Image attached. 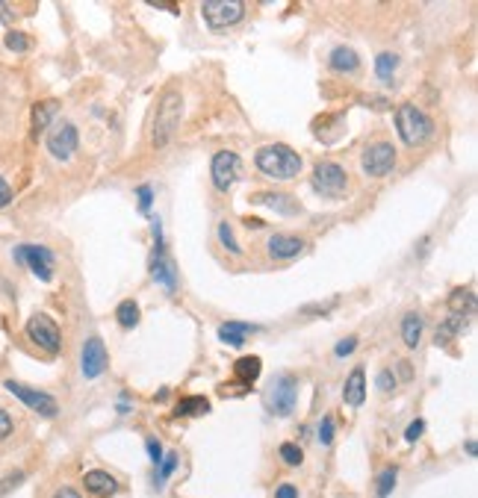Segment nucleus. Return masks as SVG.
Here are the masks:
<instances>
[{
  "mask_svg": "<svg viewBox=\"0 0 478 498\" xmlns=\"http://www.w3.org/2000/svg\"><path fill=\"white\" fill-rule=\"evenodd\" d=\"M80 145V133L71 121H59L47 133V151H51L56 159H68Z\"/></svg>",
  "mask_w": 478,
  "mask_h": 498,
  "instance_id": "nucleus-10",
  "label": "nucleus"
},
{
  "mask_svg": "<svg viewBox=\"0 0 478 498\" xmlns=\"http://www.w3.org/2000/svg\"><path fill=\"white\" fill-rule=\"evenodd\" d=\"M328 65H331V71H337V74H354L360 68V56L349 44H340L331 51V56H328Z\"/></svg>",
  "mask_w": 478,
  "mask_h": 498,
  "instance_id": "nucleus-18",
  "label": "nucleus"
},
{
  "mask_svg": "<svg viewBox=\"0 0 478 498\" xmlns=\"http://www.w3.org/2000/svg\"><path fill=\"white\" fill-rule=\"evenodd\" d=\"M251 204L272 207V209H277L281 215H295V212H299V204H295L292 198L284 195V192H257V195L251 198Z\"/></svg>",
  "mask_w": 478,
  "mask_h": 498,
  "instance_id": "nucleus-19",
  "label": "nucleus"
},
{
  "mask_svg": "<svg viewBox=\"0 0 478 498\" xmlns=\"http://www.w3.org/2000/svg\"><path fill=\"white\" fill-rule=\"evenodd\" d=\"M399 377H402V380L414 377V372H410V363H399Z\"/></svg>",
  "mask_w": 478,
  "mask_h": 498,
  "instance_id": "nucleus-45",
  "label": "nucleus"
},
{
  "mask_svg": "<svg viewBox=\"0 0 478 498\" xmlns=\"http://www.w3.org/2000/svg\"><path fill=\"white\" fill-rule=\"evenodd\" d=\"M151 277H154V284H160L166 292H177V272H174V262L166 257V251H162V248H154Z\"/></svg>",
  "mask_w": 478,
  "mask_h": 498,
  "instance_id": "nucleus-14",
  "label": "nucleus"
},
{
  "mask_svg": "<svg viewBox=\"0 0 478 498\" xmlns=\"http://www.w3.org/2000/svg\"><path fill=\"white\" fill-rule=\"evenodd\" d=\"M174 469H177V454L172 451V454H166V457L160 460V466H157V472H154V484H157V487H162Z\"/></svg>",
  "mask_w": 478,
  "mask_h": 498,
  "instance_id": "nucleus-30",
  "label": "nucleus"
},
{
  "mask_svg": "<svg viewBox=\"0 0 478 498\" xmlns=\"http://www.w3.org/2000/svg\"><path fill=\"white\" fill-rule=\"evenodd\" d=\"M275 498H299V487H295V484H281L275 490Z\"/></svg>",
  "mask_w": 478,
  "mask_h": 498,
  "instance_id": "nucleus-42",
  "label": "nucleus"
},
{
  "mask_svg": "<svg viewBox=\"0 0 478 498\" xmlns=\"http://www.w3.org/2000/svg\"><path fill=\"white\" fill-rule=\"evenodd\" d=\"M210 413V401L207 398H180L177 407H174V416H204Z\"/></svg>",
  "mask_w": 478,
  "mask_h": 498,
  "instance_id": "nucleus-25",
  "label": "nucleus"
},
{
  "mask_svg": "<svg viewBox=\"0 0 478 498\" xmlns=\"http://www.w3.org/2000/svg\"><path fill=\"white\" fill-rule=\"evenodd\" d=\"M475 451H478V445L470 439V442H467V454H470V457H475Z\"/></svg>",
  "mask_w": 478,
  "mask_h": 498,
  "instance_id": "nucleus-47",
  "label": "nucleus"
},
{
  "mask_svg": "<svg viewBox=\"0 0 478 498\" xmlns=\"http://www.w3.org/2000/svg\"><path fill=\"white\" fill-rule=\"evenodd\" d=\"M449 307H452V315H472V310H475V295H472V289H455L452 292V298H449Z\"/></svg>",
  "mask_w": 478,
  "mask_h": 498,
  "instance_id": "nucleus-23",
  "label": "nucleus"
},
{
  "mask_svg": "<svg viewBox=\"0 0 478 498\" xmlns=\"http://www.w3.org/2000/svg\"><path fill=\"white\" fill-rule=\"evenodd\" d=\"M201 15L210 30H227L245 18V4L242 0H204Z\"/></svg>",
  "mask_w": 478,
  "mask_h": 498,
  "instance_id": "nucleus-4",
  "label": "nucleus"
},
{
  "mask_svg": "<svg viewBox=\"0 0 478 498\" xmlns=\"http://www.w3.org/2000/svg\"><path fill=\"white\" fill-rule=\"evenodd\" d=\"M257 324H249V322H225L222 327H219V339L225 342V345H230V348H242L245 345V336L249 334H257Z\"/></svg>",
  "mask_w": 478,
  "mask_h": 498,
  "instance_id": "nucleus-17",
  "label": "nucleus"
},
{
  "mask_svg": "<svg viewBox=\"0 0 478 498\" xmlns=\"http://www.w3.org/2000/svg\"><path fill=\"white\" fill-rule=\"evenodd\" d=\"M12 427H15V422H12V416L9 413L0 407V439H6L9 434H12Z\"/></svg>",
  "mask_w": 478,
  "mask_h": 498,
  "instance_id": "nucleus-38",
  "label": "nucleus"
},
{
  "mask_svg": "<svg viewBox=\"0 0 478 498\" xmlns=\"http://www.w3.org/2000/svg\"><path fill=\"white\" fill-rule=\"evenodd\" d=\"M15 260L30 265V272L36 274L42 284H51L54 280V251L44 245H21L15 248Z\"/></svg>",
  "mask_w": 478,
  "mask_h": 498,
  "instance_id": "nucleus-7",
  "label": "nucleus"
},
{
  "mask_svg": "<svg viewBox=\"0 0 478 498\" xmlns=\"http://www.w3.org/2000/svg\"><path fill=\"white\" fill-rule=\"evenodd\" d=\"M375 384H378V389H381L384 395H390V392L395 389V375H393L390 369H384L381 375H378V380H375Z\"/></svg>",
  "mask_w": 478,
  "mask_h": 498,
  "instance_id": "nucleus-36",
  "label": "nucleus"
},
{
  "mask_svg": "<svg viewBox=\"0 0 478 498\" xmlns=\"http://www.w3.org/2000/svg\"><path fill=\"white\" fill-rule=\"evenodd\" d=\"M54 498H83L74 487H62V490H56V495Z\"/></svg>",
  "mask_w": 478,
  "mask_h": 498,
  "instance_id": "nucleus-44",
  "label": "nucleus"
},
{
  "mask_svg": "<svg viewBox=\"0 0 478 498\" xmlns=\"http://www.w3.org/2000/svg\"><path fill=\"white\" fill-rule=\"evenodd\" d=\"M6 47L15 51V54H24L30 47V39L24 36V32H6Z\"/></svg>",
  "mask_w": 478,
  "mask_h": 498,
  "instance_id": "nucleus-33",
  "label": "nucleus"
},
{
  "mask_svg": "<svg viewBox=\"0 0 478 498\" xmlns=\"http://www.w3.org/2000/svg\"><path fill=\"white\" fill-rule=\"evenodd\" d=\"M107 348L104 342L97 339V336H89L83 342V348H80V372H83L86 380H95V377H101L104 369H107Z\"/></svg>",
  "mask_w": 478,
  "mask_h": 498,
  "instance_id": "nucleus-13",
  "label": "nucleus"
},
{
  "mask_svg": "<svg viewBox=\"0 0 478 498\" xmlns=\"http://www.w3.org/2000/svg\"><path fill=\"white\" fill-rule=\"evenodd\" d=\"M115 319H119L121 327H136L139 324V307L133 301H121L119 310H115Z\"/></svg>",
  "mask_w": 478,
  "mask_h": 498,
  "instance_id": "nucleus-28",
  "label": "nucleus"
},
{
  "mask_svg": "<svg viewBox=\"0 0 478 498\" xmlns=\"http://www.w3.org/2000/svg\"><path fill=\"white\" fill-rule=\"evenodd\" d=\"M9 201H12V189H9V183H6V180L0 177V209H4Z\"/></svg>",
  "mask_w": 478,
  "mask_h": 498,
  "instance_id": "nucleus-43",
  "label": "nucleus"
},
{
  "mask_svg": "<svg viewBox=\"0 0 478 498\" xmlns=\"http://www.w3.org/2000/svg\"><path fill=\"white\" fill-rule=\"evenodd\" d=\"M402 339L407 348H417L422 339V315L419 312H407L402 322Z\"/></svg>",
  "mask_w": 478,
  "mask_h": 498,
  "instance_id": "nucleus-22",
  "label": "nucleus"
},
{
  "mask_svg": "<svg viewBox=\"0 0 478 498\" xmlns=\"http://www.w3.org/2000/svg\"><path fill=\"white\" fill-rule=\"evenodd\" d=\"M354 348H357V336H349V339H342V342L334 348V354H337V357H349Z\"/></svg>",
  "mask_w": 478,
  "mask_h": 498,
  "instance_id": "nucleus-39",
  "label": "nucleus"
},
{
  "mask_svg": "<svg viewBox=\"0 0 478 498\" xmlns=\"http://www.w3.org/2000/svg\"><path fill=\"white\" fill-rule=\"evenodd\" d=\"M295 398H299V384H295L292 375H281L275 377V384L269 389V407L277 416H289L295 410Z\"/></svg>",
  "mask_w": 478,
  "mask_h": 498,
  "instance_id": "nucleus-11",
  "label": "nucleus"
},
{
  "mask_svg": "<svg viewBox=\"0 0 478 498\" xmlns=\"http://www.w3.org/2000/svg\"><path fill=\"white\" fill-rule=\"evenodd\" d=\"M422 430H425V422H422V419H414V422L407 425V430H405V439H407V442H417V439L422 437Z\"/></svg>",
  "mask_w": 478,
  "mask_h": 498,
  "instance_id": "nucleus-37",
  "label": "nucleus"
},
{
  "mask_svg": "<svg viewBox=\"0 0 478 498\" xmlns=\"http://www.w3.org/2000/svg\"><path fill=\"white\" fill-rule=\"evenodd\" d=\"M12 18H15V15H12V9H9V6H4V4H0V21H6V24H9Z\"/></svg>",
  "mask_w": 478,
  "mask_h": 498,
  "instance_id": "nucleus-46",
  "label": "nucleus"
},
{
  "mask_svg": "<svg viewBox=\"0 0 478 498\" xmlns=\"http://www.w3.org/2000/svg\"><path fill=\"white\" fill-rule=\"evenodd\" d=\"M281 460L287 463V466H301V460H304L301 445H295V442H284V445H281Z\"/></svg>",
  "mask_w": 478,
  "mask_h": 498,
  "instance_id": "nucleus-31",
  "label": "nucleus"
},
{
  "mask_svg": "<svg viewBox=\"0 0 478 498\" xmlns=\"http://www.w3.org/2000/svg\"><path fill=\"white\" fill-rule=\"evenodd\" d=\"M395 130H399V136H402L405 145L419 147L425 142H431L434 121L428 119L417 104H402L399 109H395Z\"/></svg>",
  "mask_w": 478,
  "mask_h": 498,
  "instance_id": "nucleus-3",
  "label": "nucleus"
},
{
  "mask_svg": "<svg viewBox=\"0 0 478 498\" xmlns=\"http://www.w3.org/2000/svg\"><path fill=\"white\" fill-rule=\"evenodd\" d=\"M319 442L328 448L334 442V419L331 416H322V425H319Z\"/></svg>",
  "mask_w": 478,
  "mask_h": 498,
  "instance_id": "nucleus-34",
  "label": "nucleus"
},
{
  "mask_svg": "<svg viewBox=\"0 0 478 498\" xmlns=\"http://www.w3.org/2000/svg\"><path fill=\"white\" fill-rule=\"evenodd\" d=\"M395 68H399V56H395V54H378V59H375V74H378V80L390 83V80L395 77Z\"/></svg>",
  "mask_w": 478,
  "mask_h": 498,
  "instance_id": "nucleus-27",
  "label": "nucleus"
},
{
  "mask_svg": "<svg viewBox=\"0 0 478 498\" xmlns=\"http://www.w3.org/2000/svg\"><path fill=\"white\" fill-rule=\"evenodd\" d=\"M364 398H366V372L352 369V375L345 377V387H342V401L349 407H360Z\"/></svg>",
  "mask_w": 478,
  "mask_h": 498,
  "instance_id": "nucleus-16",
  "label": "nucleus"
},
{
  "mask_svg": "<svg viewBox=\"0 0 478 498\" xmlns=\"http://www.w3.org/2000/svg\"><path fill=\"white\" fill-rule=\"evenodd\" d=\"M21 480H24V472H12L9 478H4V480H0V495L9 492V490H12V484H21Z\"/></svg>",
  "mask_w": 478,
  "mask_h": 498,
  "instance_id": "nucleus-41",
  "label": "nucleus"
},
{
  "mask_svg": "<svg viewBox=\"0 0 478 498\" xmlns=\"http://www.w3.org/2000/svg\"><path fill=\"white\" fill-rule=\"evenodd\" d=\"M136 195H139V212H142V215H148V212H151V204H154L151 186H139V189H136Z\"/></svg>",
  "mask_w": 478,
  "mask_h": 498,
  "instance_id": "nucleus-35",
  "label": "nucleus"
},
{
  "mask_svg": "<svg viewBox=\"0 0 478 498\" xmlns=\"http://www.w3.org/2000/svg\"><path fill=\"white\" fill-rule=\"evenodd\" d=\"M464 327H467V319H464V315H449V319L437 327L434 342H437V345H446V342H452Z\"/></svg>",
  "mask_w": 478,
  "mask_h": 498,
  "instance_id": "nucleus-24",
  "label": "nucleus"
},
{
  "mask_svg": "<svg viewBox=\"0 0 478 498\" xmlns=\"http://www.w3.org/2000/svg\"><path fill=\"white\" fill-rule=\"evenodd\" d=\"M83 484H86V490H89L92 495H112L115 490H119V484H115V478H112V475H107V472H101V469L86 472Z\"/></svg>",
  "mask_w": 478,
  "mask_h": 498,
  "instance_id": "nucleus-20",
  "label": "nucleus"
},
{
  "mask_svg": "<svg viewBox=\"0 0 478 498\" xmlns=\"http://www.w3.org/2000/svg\"><path fill=\"white\" fill-rule=\"evenodd\" d=\"M27 336H30L32 345L44 348L47 354H56L59 345H62V334H59L56 322L51 319V315H44V312H36V315H32V319L27 322Z\"/></svg>",
  "mask_w": 478,
  "mask_h": 498,
  "instance_id": "nucleus-8",
  "label": "nucleus"
},
{
  "mask_svg": "<svg viewBox=\"0 0 478 498\" xmlns=\"http://www.w3.org/2000/svg\"><path fill=\"white\" fill-rule=\"evenodd\" d=\"M245 224H249V227H263V221H260V219H245Z\"/></svg>",
  "mask_w": 478,
  "mask_h": 498,
  "instance_id": "nucleus-48",
  "label": "nucleus"
},
{
  "mask_svg": "<svg viewBox=\"0 0 478 498\" xmlns=\"http://www.w3.org/2000/svg\"><path fill=\"white\" fill-rule=\"evenodd\" d=\"M56 109H59V104L56 101H42V104H36L32 107V130H44L47 124L54 121V115H56Z\"/></svg>",
  "mask_w": 478,
  "mask_h": 498,
  "instance_id": "nucleus-26",
  "label": "nucleus"
},
{
  "mask_svg": "<svg viewBox=\"0 0 478 498\" xmlns=\"http://www.w3.org/2000/svg\"><path fill=\"white\" fill-rule=\"evenodd\" d=\"M219 242L227 248L230 254H242V251H239V242H237V236H234V227H230L227 221L219 224Z\"/></svg>",
  "mask_w": 478,
  "mask_h": 498,
  "instance_id": "nucleus-32",
  "label": "nucleus"
},
{
  "mask_svg": "<svg viewBox=\"0 0 478 498\" xmlns=\"http://www.w3.org/2000/svg\"><path fill=\"white\" fill-rule=\"evenodd\" d=\"M395 478H399V469L387 466L381 475H378V490H375V495H378V498H387V495L393 492V487H395Z\"/></svg>",
  "mask_w": 478,
  "mask_h": 498,
  "instance_id": "nucleus-29",
  "label": "nucleus"
},
{
  "mask_svg": "<svg viewBox=\"0 0 478 498\" xmlns=\"http://www.w3.org/2000/svg\"><path fill=\"white\" fill-rule=\"evenodd\" d=\"M310 183L322 198H342L349 192V174H345V169L337 162H319L316 169H313Z\"/></svg>",
  "mask_w": 478,
  "mask_h": 498,
  "instance_id": "nucleus-5",
  "label": "nucleus"
},
{
  "mask_svg": "<svg viewBox=\"0 0 478 498\" xmlns=\"http://www.w3.org/2000/svg\"><path fill=\"white\" fill-rule=\"evenodd\" d=\"M210 177H213V186H216L219 192H227L239 177V157L234 151H219L216 157H213Z\"/></svg>",
  "mask_w": 478,
  "mask_h": 498,
  "instance_id": "nucleus-12",
  "label": "nucleus"
},
{
  "mask_svg": "<svg viewBox=\"0 0 478 498\" xmlns=\"http://www.w3.org/2000/svg\"><path fill=\"white\" fill-rule=\"evenodd\" d=\"M360 165L369 177H387L395 165V147L390 142H372L360 157Z\"/></svg>",
  "mask_w": 478,
  "mask_h": 498,
  "instance_id": "nucleus-9",
  "label": "nucleus"
},
{
  "mask_svg": "<svg viewBox=\"0 0 478 498\" xmlns=\"http://www.w3.org/2000/svg\"><path fill=\"white\" fill-rule=\"evenodd\" d=\"M266 248H269V257H275V260H292V257H299V254L304 251V239L275 233V236L266 242Z\"/></svg>",
  "mask_w": 478,
  "mask_h": 498,
  "instance_id": "nucleus-15",
  "label": "nucleus"
},
{
  "mask_svg": "<svg viewBox=\"0 0 478 498\" xmlns=\"http://www.w3.org/2000/svg\"><path fill=\"white\" fill-rule=\"evenodd\" d=\"M145 448H148V454H151L154 466H160V460H162V445H160V439H148Z\"/></svg>",
  "mask_w": 478,
  "mask_h": 498,
  "instance_id": "nucleus-40",
  "label": "nucleus"
},
{
  "mask_svg": "<svg viewBox=\"0 0 478 498\" xmlns=\"http://www.w3.org/2000/svg\"><path fill=\"white\" fill-rule=\"evenodd\" d=\"M4 389L12 392L21 404H27L30 410H36L39 416H44V419H54L56 413H59L56 398H54V395H47V392H39V389H32V387H24V384H18V380H6Z\"/></svg>",
  "mask_w": 478,
  "mask_h": 498,
  "instance_id": "nucleus-6",
  "label": "nucleus"
},
{
  "mask_svg": "<svg viewBox=\"0 0 478 498\" xmlns=\"http://www.w3.org/2000/svg\"><path fill=\"white\" fill-rule=\"evenodd\" d=\"M184 119V97L174 89H166L157 104V115H154V127H151V145L154 147H166L172 142V136L180 127Z\"/></svg>",
  "mask_w": 478,
  "mask_h": 498,
  "instance_id": "nucleus-1",
  "label": "nucleus"
},
{
  "mask_svg": "<svg viewBox=\"0 0 478 498\" xmlns=\"http://www.w3.org/2000/svg\"><path fill=\"white\" fill-rule=\"evenodd\" d=\"M254 165L272 180H292L301 171V157L289 145H266L257 151Z\"/></svg>",
  "mask_w": 478,
  "mask_h": 498,
  "instance_id": "nucleus-2",
  "label": "nucleus"
},
{
  "mask_svg": "<svg viewBox=\"0 0 478 498\" xmlns=\"http://www.w3.org/2000/svg\"><path fill=\"white\" fill-rule=\"evenodd\" d=\"M260 372H263V360L260 357H239L237 363H234V375L242 380V387H251L254 380L260 377Z\"/></svg>",
  "mask_w": 478,
  "mask_h": 498,
  "instance_id": "nucleus-21",
  "label": "nucleus"
}]
</instances>
